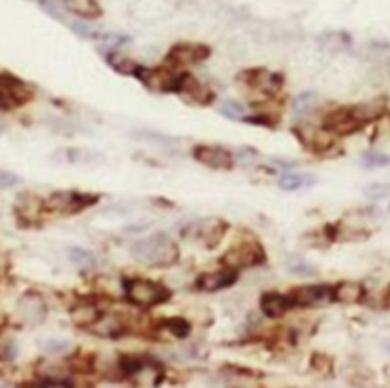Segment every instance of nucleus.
I'll return each mask as SVG.
<instances>
[{"instance_id": "nucleus-1", "label": "nucleus", "mask_w": 390, "mask_h": 388, "mask_svg": "<svg viewBox=\"0 0 390 388\" xmlns=\"http://www.w3.org/2000/svg\"><path fill=\"white\" fill-rule=\"evenodd\" d=\"M384 105L379 101L360 103V105H339L328 111L322 119V128L337 138L354 135L373 120L381 119Z\"/></svg>"}, {"instance_id": "nucleus-2", "label": "nucleus", "mask_w": 390, "mask_h": 388, "mask_svg": "<svg viewBox=\"0 0 390 388\" xmlns=\"http://www.w3.org/2000/svg\"><path fill=\"white\" fill-rule=\"evenodd\" d=\"M130 253L137 263L151 267V269H170L173 265H177L181 259L177 242L164 232H156L151 236L135 240L130 246Z\"/></svg>"}, {"instance_id": "nucleus-3", "label": "nucleus", "mask_w": 390, "mask_h": 388, "mask_svg": "<svg viewBox=\"0 0 390 388\" xmlns=\"http://www.w3.org/2000/svg\"><path fill=\"white\" fill-rule=\"evenodd\" d=\"M122 293L128 303L141 310L156 309L172 301L173 291L162 282L149 278H126L122 282Z\"/></svg>"}, {"instance_id": "nucleus-4", "label": "nucleus", "mask_w": 390, "mask_h": 388, "mask_svg": "<svg viewBox=\"0 0 390 388\" xmlns=\"http://www.w3.org/2000/svg\"><path fill=\"white\" fill-rule=\"evenodd\" d=\"M264 263H267V250L255 236L240 238L238 242L232 243L231 248L219 257L221 267H231L236 270L255 269V267H263Z\"/></svg>"}, {"instance_id": "nucleus-5", "label": "nucleus", "mask_w": 390, "mask_h": 388, "mask_svg": "<svg viewBox=\"0 0 390 388\" xmlns=\"http://www.w3.org/2000/svg\"><path fill=\"white\" fill-rule=\"evenodd\" d=\"M101 196L95 192L84 191H58L44 200L48 211H55L61 215H76L80 211L100 204Z\"/></svg>"}, {"instance_id": "nucleus-6", "label": "nucleus", "mask_w": 390, "mask_h": 388, "mask_svg": "<svg viewBox=\"0 0 390 388\" xmlns=\"http://www.w3.org/2000/svg\"><path fill=\"white\" fill-rule=\"evenodd\" d=\"M179 69L164 63L162 67L137 65L133 79H137L147 90L159 93H175L179 82Z\"/></svg>"}, {"instance_id": "nucleus-7", "label": "nucleus", "mask_w": 390, "mask_h": 388, "mask_svg": "<svg viewBox=\"0 0 390 388\" xmlns=\"http://www.w3.org/2000/svg\"><path fill=\"white\" fill-rule=\"evenodd\" d=\"M229 232V223L221 218H206L187 227L183 234L189 240H194L204 246L206 250H215Z\"/></svg>"}, {"instance_id": "nucleus-8", "label": "nucleus", "mask_w": 390, "mask_h": 388, "mask_svg": "<svg viewBox=\"0 0 390 388\" xmlns=\"http://www.w3.org/2000/svg\"><path fill=\"white\" fill-rule=\"evenodd\" d=\"M293 135L297 138V141L301 145L307 149L312 154H318V156H328V154H333V149L337 145V135H333L328 130H324L322 126L316 128V126H295L293 130Z\"/></svg>"}, {"instance_id": "nucleus-9", "label": "nucleus", "mask_w": 390, "mask_h": 388, "mask_svg": "<svg viewBox=\"0 0 390 388\" xmlns=\"http://www.w3.org/2000/svg\"><path fill=\"white\" fill-rule=\"evenodd\" d=\"M236 80L242 82L244 86H248L250 90L267 93V95H272V98L284 88V74L274 73V71H269V69H263V67L244 69L236 76Z\"/></svg>"}, {"instance_id": "nucleus-10", "label": "nucleus", "mask_w": 390, "mask_h": 388, "mask_svg": "<svg viewBox=\"0 0 390 388\" xmlns=\"http://www.w3.org/2000/svg\"><path fill=\"white\" fill-rule=\"evenodd\" d=\"M210 55H212V48L206 46L202 42H177L168 50L164 63L175 69H185V67L202 63Z\"/></svg>"}, {"instance_id": "nucleus-11", "label": "nucleus", "mask_w": 390, "mask_h": 388, "mask_svg": "<svg viewBox=\"0 0 390 388\" xmlns=\"http://www.w3.org/2000/svg\"><path fill=\"white\" fill-rule=\"evenodd\" d=\"M192 158L199 164L215 171H229L236 164V158L229 149L219 145H206V143L192 147Z\"/></svg>"}, {"instance_id": "nucleus-12", "label": "nucleus", "mask_w": 390, "mask_h": 388, "mask_svg": "<svg viewBox=\"0 0 390 388\" xmlns=\"http://www.w3.org/2000/svg\"><path fill=\"white\" fill-rule=\"evenodd\" d=\"M33 99L31 86L12 74H0V107L2 109H18Z\"/></svg>"}, {"instance_id": "nucleus-13", "label": "nucleus", "mask_w": 390, "mask_h": 388, "mask_svg": "<svg viewBox=\"0 0 390 388\" xmlns=\"http://www.w3.org/2000/svg\"><path fill=\"white\" fill-rule=\"evenodd\" d=\"M177 95L189 99L194 105L208 107L212 105L215 101V92H213L210 86L202 84L194 74H191L189 71H181L179 73V82H177Z\"/></svg>"}, {"instance_id": "nucleus-14", "label": "nucleus", "mask_w": 390, "mask_h": 388, "mask_svg": "<svg viewBox=\"0 0 390 388\" xmlns=\"http://www.w3.org/2000/svg\"><path fill=\"white\" fill-rule=\"evenodd\" d=\"M290 295L295 301V307H322V305L333 303V283H309L299 286L290 291Z\"/></svg>"}, {"instance_id": "nucleus-15", "label": "nucleus", "mask_w": 390, "mask_h": 388, "mask_svg": "<svg viewBox=\"0 0 390 388\" xmlns=\"http://www.w3.org/2000/svg\"><path fill=\"white\" fill-rule=\"evenodd\" d=\"M240 280V270L231 269V267H221L212 272H204L196 278V290L206 291V293H217V291L229 290Z\"/></svg>"}, {"instance_id": "nucleus-16", "label": "nucleus", "mask_w": 390, "mask_h": 388, "mask_svg": "<svg viewBox=\"0 0 390 388\" xmlns=\"http://www.w3.org/2000/svg\"><path fill=\"white\" fill-rule=\"evenodd\" d=\"M259 309L267 318L278 320L285 316L290 310L295 309V301L290 293H278V291H267L259 299Z\"/></svg>"}, {"instance_id": "nucleus-17", "label": "nucleus", "mask_w": 390, "mask_h": 388, "mask_svg": "<svg viewBox=\"0 0 390 388\" xmlns=\"http://www.w3.org/2000/svg\"><path fill=\"white\" fill-rule=\"evenodd\" d=\"M18 310H20V316L27 323H39L46 316V303H44V299L39 293L29 291L20 299Z\"/></svg>"}, {"instance_id": "nucleus-18", "label": "nucleus", "mask_w": 390, "mask_h": 388, "mask_svg": "<svg viewBox=\"0 0 390 388\" xmlns=\"http://www.w3.org/2000/svg\"><path fill=\"white\" fill-rule=\"evenodd\" d=\"M365 297L364 283L354 280H343L333 283V303L341 305H356Z\"/></svg>"}, {"instance_id": "nucleus-19", "label": "nucleus", "mask_w": 390, "mask_h": 388, "mask_svg": "<svg viewBox=\"0 0 390 388\" xmlns=\"http://www.w3.org/2000/svg\"><path fill=\"white\" fill-rule=\"evenodd\" d=\"M103 314H105V312H103L98 305L93 303V301H84V303L74 307L71 318H73L74 326H79V328L90 331V329L103 318Z\"/></svg>"}, {"instance_id": "nucleus-20", "label": "nucleus", "mask_w": 390, "mask_h": 388, "mask_svg": "<svg viewBox=\"0 0 390 388\" xmlns=\"http://www.w3.org/2000/svg\"><path fill=\"white\" fill-rule=\"evenodd\" d=\"M154 362L152 356L143 354H122L119 358V371L126 379H135Z\"/></svg>"}, {"instance_id": "nucleus-21", "label": "nucleus", "mask_w": 390, "mask_h": 388, "mask_svg": "<svg viewBox=\"0 0 390 388\" xmlns=\"http://www.w3.org/2000/svg\"><path fill=\"white\" fill-rule=\"evenodd\" d=\"M154 331L159 333H168L173 339H187L191 333V323L187 322L181 316H170V318H162L152 326Z\"/></svg>"}, {"instance_id": "nucleus-22", "label": "nucleus", "mask_w": 390, "mask_h": 388, "mask_svg": "<svg viewBox=\"0 0 390 388\" xmlns=\"http://www.w3.org/2000/svg\"><path fill=\"white\" fill-rule=\"evenodd\" d=\"M69 12L76 13L82 20H100L103 15L100 0H63Z\"/></svg>"}, {"instance_id": "nucleus-23", "label": "nucleus", "mask_w": 390, "mask_h": 388, "mask_svg": "<svg viewBox=\"0 0 390 388\" xmlns=\"http://www.w3.org/2000/svg\"><path fill=\"white\" fill-rule=\"evenodd\" d=\"M318 183V178L311 175V173H282L278 179V187L282 191L293 192L301 191V189H311Z\"/></svg>"}, {"instance_id": "nucleus-24", "label": "nucleus", "mask_w": 390, "mask_h": 388, "mask_svg": "<svg viewBox=\"0 0 390 388\" xmlns=\"http://www.w3.org/2000/svg\"><path fill=\"white\" fill-rule=\"evenodd\" d=\"M105 61L109 63V67H113L116 73L126 74V76H133V74H135V69H137L139 65V63H135L133 60H130L128 55H122V53H114V52L107 53Z\"/></svg>"}, {"instance_id": "nucleus-25", "label": "nucleus", "mask_w": 390, "mask_h": 388, "mask_svg": "<svg viewBox=\"0 0 390 388\" xmlns=\"http://www.w3.org/2000/svg\"><path fill=\"white\" fill-rule=\"evenodd\" d=\"M318 99H320V95H318L316 92L299 93L297 98L293 99L291 109H293V112H295L297 116H303V114H309V112L316 109Z\"/></svg>"}, {"instance_id": "nucleus-26", "label": "nucleus", "mask_w": 390, "mask_h": 388, "mask_svg": "<svg viewBox=\"0 0 390 388\" xmlns=\"http://www.w3.org/2000/svg\"><path fill=\"white\" fill-rule=\"evenodd\" d=\"M67 255H69V261L73 265H76L79 269H93L95 263H98L92 251L86 250V248H80V246L69 248Z\"/></svg>"}, {"instance_id": "nucleus-27", "label": "nucleus", "mask_w": 390, "mask_h": 388, "mask_svg": "<svg viewBox=\"0 0 390 388\" xmlns=\"http://www.w3.org/2000/svg\"><path fill=\"white\" fill-rule=\"evenodd\" d=\"M69 368L73 369L74 373L90 375L93 368H95V358H93V354H88V352H76V354L69 358Z\"/></svg>"}, {"instance_id": "nucleus-28", "label": "nucleus", "mask_w": 390, "mask_h": 388, "mask_svg": "<svg viewBox=\"0 0 390 388\" xmlns=\"http://www.w3.org/2000/svg\"><path fill=\"white\" fill-rule=\"evenodd\" d=\"M311 369L320 377H330L333 375L335 363H333V358H331V356L322 354V352H314V354L311 356Z\"/></svg>"}, {"instance_id": "nucleus-29", "label": "nucleus", "mask_w": 390, "mask_h": 388, "mask_svg": "<svg viewBox=\"0 0 390 388\" xmlns=\"http://www.w3.org/2000/svg\"><path fill=\"white\" fill-rule=\"evenodd\" d=\"M320 44L328 50L339 52L341 48H347L351 44V36L344 33H325L324 36H320Z\"/></svg>"}, {"instance_id": "nucleus-30", "label": "nucleus", "mask_w": 390, "mask_h": 388, "mask_svg": "<svg viewBox=\"0 0 390 388\" xmlns=\"http://www.w3.org/2000/svg\"><path fill=\"white\" fill-rule=\"evenodd\" d=\"M219 114H223L225 119L229 120H236V122H242L246 116V107L238 101H225L219 105Z\"/></svg>"}, {"instance_id": "nucleus-31", "label": "nucleus", "mask_w": 390, "mask_h": 388, "mask_svg": "<svg viewBox=\"0 0 390 388\" xmlns=\"http://www.w3.org/2000/svg\"><path fill=\"white\" fill-rule=\"evenodd\" d=\"M362 164H364L365 168H384V166L390 164V156L377 151L364 152V154H362Z\"/></svg>"}, {"instance_id": "nucleus-32", "label": "nucleus", "mask_w": 390, "mask_h": 388, "mask_svg": "<svg viewBox=\"0 0 390 388\" xmlns=\"http://www.w3.org/2000/svg\"><path fill=\"white\" fill-rule=\"evenodd\" d=\"M246 124H252V126H263V128H276L278 126V116L274 119V114H246L244 120Z\"/></svg>"}, {"instance_id": "nucleus-33", "label": "nucleus", "mask_w": 390, "mask_h": 388, "mask_svg": "<svg viewBox=\"0 0 390 388\" xmlns=\"http://www.w3.org/2000/svg\"><path fill=\"white\" fill-rule=\"evenodd\" d=\"M364 194L371 200H384L390 198V183H373L364 189Z\"/></svg>"}, {"instance_id": "nucleus-34", "label": "nucleus", "mask_w": 390, "mask_h": 388, "mask_svg": "<svg viewBox=\"0 0 390 388\" xmlns=\"http://www.w3.org/2000/svg\"><path fill=\"white\" fill-rule=\"evenodd\" d=\"M98 39L105 44V46H111V48H120V46H126L132 42V36H128V34H119V33H107V34H100Z\"/></svg>"}, {"instance_id": "nucleus-35", "label": "nucleus", "mask_w": 390, "mask_h": 388, "mask_svg": "<svg viewBox=\"0 0 390 388\" xmlns=\"http://www.w3.org/2000/svg\"><path fill=\"white\" fill-rule=\"evenodd\" d=\"M290 272L293 274H297V276H314L316 274V270L314 267H311L309 263H303V261H297V263H291L290 265Z\"/></svg>"}, {"instance_id": "nucleus-36", "label": "nucleus", "mask_w": 390, "mask_h": 388, "mask_svg": "<svg viewBox=\"0 0 390 388\" xmlns=\"http://www.w3.org/2000/svg\"><path fill=\"white\" fill-rule=\"evenodd\" d=\"M69 156H71V162H92L93 158H100L101 160V154L88 151H69Z\"/></svg>"}, {"instance_id": "nucleus-37", "label": "nucleus", "mask_w": 390, "mask_h": 388, "mask_svg": "<svg viewBox=\"0 0 390 388\" xmlns=\"http://www.w3.org/2000/svg\"><path fill=\"white\" fill-rule=\"evenodd\" d=\"M20 183V178L12 171H0V189H10Z\"/></svg>"}, {"instance_id": "nucleus-38", "label": "nucleus", "mask_w": 390, "mask_h": 388, "mask_svg": "<svg viewBox=\"0 0 390 388\" xmlns=\"http://www.w3.org/2000/svg\"><path fill=\"white\" fill-rule=\"evenodd\" d=\"M46 349L48 350H53V352H55V350H63V349H67V342H58V341H50L46 344Z\"/></svg>"}, {"instance_id": "nucleus-39", "label": "nucleus", "mask_w": 390, "mask_h": 388, "mask_svg": "<svg viewBox=\"0 0 390 388\" xmlns=\"http://www.w3.org/2000/svg\"><path fill=\"white\" fill-rule=\"evenodd\" d=\"M383 307L386 310H390V286L386 288V291H384V295H383Z\"/></svg>"}]
</instances>
